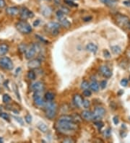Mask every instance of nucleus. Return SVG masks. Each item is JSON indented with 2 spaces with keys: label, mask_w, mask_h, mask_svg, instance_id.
I'll list each match as a JSON object with an SVG mask.
<instances>
[{
  "label": "nucleus",
  "mask_w": 130,
  "mask_h": 143,
  "mask_svg": "<svg viewBox=\"0 0 130 143\" xmlns=\"http://www.w3.org/2000/svg\"><path fill=\"white\" fill-rule=\"evenodd\" d=\"M73 117L67 115H63L59 117L57 123L56 127L58 129L62 132H74L77 129V125L73 121Z\"/></svg>",
  "instance_id": "obj_1"
},
{
  "label": "nucleus",
  "mask_w": 130,
  "mask_h": 143,
  "mask_svg": "<svg viewBox=\"0 0 130 143\" xmlns=\"http://www.w3.org/2000/svg\"><path fill=\"white\" fill-rule=\"evenodd\" d=\"M44 106H45V111H46V116L50 119H54L56 114V109H57L56 104L54 102H52L51 100L46 103Z\"/></svg>",
  "instance_id": "obj_2"
},
{
  "label": "nucleus",
  "mask_w": 130,
  "mask_h": 143,
  "mask_svg": "<svg viewBox=\"0 0 130 143\" xmlns=\"http://www.w3.org/2000/svg\"><path fill=\"white\" fill-rule=\"evenodd\" d=\"M17 30L22 34H29L32 32V27L25 21H20L16 24Z\"/></svg>",
  "instance_id": "obj_3"
},
{
  "label": "nucleus",
  "mask_w": 130,
  "mask_h": 143,
  "mask_svg": "<svg viewBox=\"0 0 130 143\" xmlns=\"http://www.w3.org/2000/svg\"><path fill=\"white\" fill-rule=\"evenodd\" d=\"M40 51V47L38 44H33L29 48H27L25 51V58L27 59H32L35 56V54H37Z\"/></svg>",
  "instance_id": "obj_4"
},
{
  "label": "nucleus",
  "mask_w": 130,
  "mask_h": 143,
  "mask_svg": "<svg viewBox=\"0 0 130 143\" xmlns=\"http://www.w3.org/2000/svg\"><path fill=\"white\" fill-rule=\"evenodd\" d=\"M0 67L6 70H12L13 69V63L11 59L7 56L0 58Z\"/></svg>",
  "instance_id": "obj_5"
},
{
  "label": "nucleus",
  "mask_w": 130,
  "mask_h": 143,
  "mask_svg": "<svg viewBox=\"0 0 130 143\" xmlns=\"http://www.w3.org/2000/svg\"><path fill=\"white\" fill-rule=\"evenodd\" d=\"M106 113V110L103 107H96L93 113V121H98L101 119Z\"/></svg>",
  "instance_id": "obj_6"
},
{
  "label": "nucleus",
  "mask_w": 130,
  "mask_h": 143,
  "mask_svg": "<svg viewBox=\"0 0 130 143\" xmlns=\"http://www.w3.org/2000/svg\"><path fill=\"white\" fill-rule=\"evenodd\" d=\"M20 18L23 20H26L28 18H32L34 17V14L32 12L30 11L25 7H22L20 10Z\"/></svg>",
  "instance_id": "obj_7"
},
{
  "label": "nucleus",
  "mask_w": 130,
  "mask_h": 143,
  "mask_svg": "<svg viewBox=\"0 0 130 143\" xmlns=\"http://www.w3.org/2000/svg\"><path fill=\"white\" fill-rule=\"evenodd\" d=\"M40 93L41 92H35V93L33 95V100H34V103L36 106H38L39 107H42V106H45L46 102L44 101L43 98L41 97Z\"/></svg>",
  "instance_id": "obj_8"
},
{
  "label": "nucleus",
  "mask_w": 130,
  "mask_h": 143,
  "mask_svg": "<svg viewBox=\"0 0 130 143\" xmlns=\"http://www.w3.org/2000/svg\"><path fill=\"white\" fill-rule=\"evenodd\" d=\"M31 88L34 92H41L44 89V85L43 82H41L40 81L35 82L31 85Z\"/></svg>",
  "instance_id": "obj_9"
},
{
  "label": "nucleus",
  "mask_w": 130,
  "mask_h": 143,
  "mask_svg": "<svg viewBox=\"0 0 130 143\" xmlns=\"http://www.w3.org/2000/svg\"><path fill=\"white\" fill-rule=\"evenodd\" d=\"M100 71L101 74L103 75V76L105 77H106V78H109L112 75V72L106 66H100Z\"/></svg>",
  "instance_id": "obj_10"
},
{
  "label": "nucleus",
  "mask_w": 130,
  "mask_h": 143,
  "mask_svg": "<svg viewBox=\"0 0 130 143\" xmlns=\"http://www.w3.org/2000/svg\"><path fill=\"white\" fill-rule=\"evenodd\" d=\"M41 62L39 59H32L28 63V66L31 69H38L41 66Z\"/></svg>",
  "instance_id": "obj_11"
},
{
  "label": "nucleus",
  "mask_w": 130,
  "mask_h": 143,
  "mask_svg": "<svg viewBox=\"0 0 130 143\" xmlns=\"http://www.w3.org/2000/svg\"><path fill=\"white\" fill-rule=\"evenodd\" d=\"M20 12V10L17 7H10L6 10V13L10 16H15Z\"/></svg>",
  "instance_id": "obj_12"
},
{
  "label": "nucleus",
  "mask_w": 130,
  "mask_h": 143,
  "mask_svg": "<svg viewBox=\"0 0 130 143\" xmlns=\"http://www.w3.org/2000/svg\"><path fill=\"white\" fill-rule=\"evenodd\" d=\"M73 103L76 106L81 107L82 106V103H83V99L80 95L76 94L73 97Z\"/></svg>",
  "instance_id": "obj_13"
},
{
  "label": "nucleus",
  "mask_w": 130,
  "mask_h": 143,
  "mask_svg": "<svg viewBox=\"0 0 130 143\" xmlns=\"http://www.w3.org/2000/svg\"><path fill=\"white\" fill-rule=\"evenodd\" d=\"M46 27L49 31L52 32L55 30H59V28H60V25L59 23H57V22H49L48 24H46Z\"/></svg>",
  "instance_id": "obj_14"
},
{
  "label": "nucleus",
  "mask_w": 130,
  "mask_h": 143,
  "mask_svg": "<svg viewBox=\"0 0 130 143\" xmlns=\"http://www.w3.org/2000/svg\"><path fill=\"white\" fill-rule=\"evenodd\" d=\"M117 22L120 25H126L130 22V20L127 16L121 15L117 18Z\"/></svg>",
  "instance_id": "obj_15"
},
{
  "label": "nucleus",
  "mask_w": 130,
  "mask_h": 143,
  "mask_svg": "<svg viewBox=\"0 0 130 143\" xmlns=\"http://www.w3.org/2000/svg\"><path fill=\"white\" fill-rule=\"evenodd\" d=\"M82 116L86 121H93V113L89 111H84L82 113Z\"/></svg>",
  "instance_id": "obj_16"
},
{
  "label": "nucleus",
  "mask_w": 130,
  "mask_h": 143,
  "mask_svg": "<svg viewBox=\"0 0 130 143\" xmlns=\"http://www.w3.org/2000/svg\"><path fill=\"white\" fill-rule=\"evenodd\" d=\"M86 50L91 52V53H93V54H96L98 51V46L93 44V43H90V44H88L87 46H86Z\"/></svg>",
  "instance_id": "obj_17"
},
{
  "label": "nucleus",
  "mask_w": 130,
  "mask_h": 143,
  "mask_svg": "<svg viewBox=\"0 0 130 143\" xmlns=\"http://www.w3.org/2000/svg\"><path fill=\"white\" fill-rule=\"evenodd\" d=\"M59 21H60V23H61V25L63 26V27H65L66 28H69L70 26H71V23H70V22L67 20V19H66V18H62V19H61V20H59Z\"/></svg>",
  "instance_id": "obj_18"
},
{
  "label": "nucleus",
  "mask_w": 130,
  "mask_h": 143,
  "mask_svg": "<svg viewBox=\"0 0 130 143\" xmlns=\"http://www.w3.org/2000/svg\"><path fill=\"white\" fill-rule=\"evenodd\" d=\"M90 88L94 92H98L99 90V85L96 81H93L90 84Z\"/></svg>",
  "instance_id": "obj_19"
},
{
  "label": "nucleus",
  "mask_w": 130,
  "mask_h": 143,
  "mask_svg": "<svg viewBox=\"0 0 130 143\" xmlns=\"http://www.w3.org/2000/svg\"><path fill=\"white\" fill-rule=\"evenodd\" d=\"M9 48L6 44H1L0 45V56H4L8 52Z\"/></svg>",
  "instance_id": "obj_20"
},
{
  "label": "nucleus",
  "mask_w": 130,
  "mask_h": 143,
  "mask_svg": "<svg viewBox=\"0 0 130 143\" xmlns=\"http://www.w3.org/2000/svg\"><path fill=\"white\" fill-rule=\"evenodd\" d=\"M100 1L108 7H114L116 4V1L114 0H100Z\"/></svg>",
  "instance_id": "obj_21"
},
{
  "label": "nucleus",
  "mask_w": 130,
  "mask_h": 143,
  "mask_svg": "<svg viewBox=\"0 0 130 143\" xmlns=\"http://www.w3.org/2000/svg\"><path fill=\"white\" fill-rule=\"evenodd\" d=\"M42 13L43 15L46 17L49 16L51 14V9L49 7H45L43 8V10H42Z\"/></svg>",
  "instance_id": "obj_22"
},
{
  "label": "nucleus",
  "mask_w": 130,
  "mask_h": 143,
  "mask_svg": "<svg viewBox=\"0 0 130 143\" xmlns=\"http://www.w3.org/2000/svg\"><path fill=\"white\" fill-rule=\"evenodd\" d=\"M38 128L40 131L43 132H46L48 131V127L43 124V123H40L38 124Z\"/></svg>",
  "instance_id": "obj_23"
},
{
  "label": "nucleus",
  "mask_w": 130,
  "mask_h": 143,
  "mask_svg": "<svg viewBox=\"0 0 130 143\" xmlns=\"http://www.w3.org/2000/svg\"><path fill=\"white\" fill-rule=\"evenodd\" d=\"M111 51L113 52L114 54H119L121 52V48L119 46H111Z\"/></svg>",
  "instance_id": "obj_24"
},
{
  "label": "nucleus",
  "mask_w": 130,
  "mask_h": 143,
  "mask_svg": "<svg viewBox=\"0 0 130 143\" xmlns=\"http://www.w3.org/2000/svg\"><path fill=\"white\" fill-rule=\"evenodd\" d=\"M45 98L47 101H51L54 98V95L51 92H48L45 94Z\"/></svg>",
  "instance_id": "obj_25"
},
{
  "label": "nucleus",
  "mask_w": 130,
  "mask_h": 143,
  "mask_svg": "<svg viewBox=\"0 0 130 143\" xmlns=\"http://www.w3.org/2000/svg\"><path fill=\"white\" fill-rule=\"evenodd\" d=\"M2 100L4 103H8L11 101V97L8 94H4L2 97Z\"/></svg>",
  "instance_id": "obj_26"
},
{
  "label": "nucleus",
  "mask_w": 130,
  "mask_h": 143,
  "mask_svg": "<svg viewBox=\"0 0 130 143\" xmlns=\"http://www.w3.org/2000/svg\"><path fill=\"white\" fill-rule=\"evenodd\" d=\"M28 77L31 80L35 79V74L32 70H30L28 73Z\"/></svg>",
  "instance_id": "obj_27"
},
{
  "label": "nucleus",
  "mask_w": 130,
  "mask_h": 143,
  "mask_svg": "<svg viewBox=\"0 0 130 143\" xmlns=\"http://www.w3.org/2000/svg\"><path fill=\"white\" fill-rule=\"evenodd\" d=\"M0 117H1L3 119H4L6 121H10V116L7 113H1Z\"/></svg>",
  "instance_id": "obj_28"
},
{
  "label": "nucleus",
  "mask_w": 130,
  "mask_h": 143,
  "mask_svg": "<svg viewBox=\"0 0 130 143\" xmlns=\"http://www.w3.org/2000/svg\"><path fill=\"white\" fill-rule=\"evenodd\" d=\"M88 88H90V84L87 81H83L81 83L82 89H88Z\"/></svg>",
  "instance_id": "obj_29"
},
{
  "label": "nucleus",
  "mask_w": 130,
  "mask_h": 143,
  "mask_svg": "<svg viewBox=\"0 0 130 143\" xmlns=\"http://www.w3.org/2000/svg\"><path fill=\"white\" fill-rule=\"evenodd\" d=\"M56 16H57V18L59 20H61V19H62V18L65 17V14L59 10V11L56 12Z\"/></svg>",
  "instance_id": "obj_30"
},
{
  "label": "nucleus",
  "mask_w": 130,
  "mask_h": 143,
  "mask_svg": "<svg viewBox=\"0 0 130 143\" xmlns=\"http://www.w3.org/2000/svg\"><path fill=\"white\" fill-rule=\"evenodd\" d=\"M83 93V95L85 96V97H90L91 95V94H92L91 91L90 90H88V89H85L83 90V93Z\"/></svg>",
  "instance_id": "obj_31"
},
{
  "label": "nucleus",
  "mask_w": 130,
  "mask_h": 143,
  "mask_svg": "<svg viewBox=\"0 0 130 143\" xmlns=\"http://www.w3.org/2000/svg\"><path fill=\"white\" fill-rule=\"evenodd\" d=\"M95 125L96 126V127L99 129H100L102 127H103V123L102 122V121H100V120H98V121H95Z\"/></svg>",
  "instance_id": "obj_32"
},
{
  "label": "nucleus",
  "mask_w": 130,
  "mask_h": 143,
  "mask_svg": "<svg viewBox=\"0 0 130 143\" xmlns=\"http://www.w3.org/2000/svg\"><path fill=\"white\" fill-rule=\"evenodd\" d=\"M25 121H26L28 124H31V123L32 122V116H31L30 114H28V115L25 116Z\"/></svg>",
  "instance_id": "obj_33"
},
{
  "label": "nucleus",
  "mask_w": 130,
  "mask_h": 143,
  "mask_svg": "<svg viewBox=\"0 0 130 143\" xmlns=\"http://www.w3.org/2000/svg\"><path fill=\"white\" fill-rule=\"evenodd\" d=\"M27 48H28L27 46L25 45V44H21V45L19 46V50H20L21 52H23V53H25Z\"/></svg>",
  "instance_id": "obj_34"
},
{
  "label": "nucleus",
  "mask_w": 130,
  "mask_h": 143,
  "mask_svg": "<svg viewBox=\"0 0 130 143\" xmlns=\"http://www.w3.org/2000/svg\"><path fill=\"white\" fill-rule=\"evenodd\" d=\"M65 1L66 2V4H67L68 5L71 6V7H76L77 6V4H75V2H73L72 0H65Z\"/></svg>",
  "instance_id": "obj_35"
},
{
  "label": "nucleus",
  "mask_w": 130,
  "mask_h": 143,
  "mask_svg": "<svg viewBox=\"0 0 130 143\" xmlns=\"http://www.w3.org/2000/svg\"><path fill=\"white\" fill-rule=\"evenodd\" d=\"M65 15H67V14H69V10L68 9V8H66V7H61V10H60Z\"/></svg>",
  "instance_id": "obj_36"
},
{
  "label": "nucleus",
  "mask_w": 130,
  "mask_h": 143,
  "mask_svg": "<svg viewBox=\"0 0 130 143\" xmlns=\"http://www.w3.org/2000/svg\"><path fill=\"white\" fill-rule=\"evenodd\" d=\"M82 106L85 108H88L90 106V101L87 100H83V103H82Z\"/></svg>",
  "instance_id": "obj_37"
},
{
  "label": "nucleus",
  "mask_w": 130,
  "mask_h": 143,
  "mask_svg": "<svg viewBox=\"0 0 130 143\" xmlns=\"http://www.w3.org/2000/svg\"><path fill=\"white\" fill-rule=\"evenodd\" d=\"M106 85H107V82L106 80H103V81H101V82L100 83V87L102 89H104V88H106Z\"/></svg>",
  "instance_id": "obj_38"
},
{
  "label": "nucleus",
  "mask_w": 130,
  "mask_h": 143,
  "mask_svg": "<svg viewBox=\"0 0 130 143\" xmlns=\"http://www.w3.org/2000/svg\"><path fill=\"white\" fill-rule=\"evenodd\" d=\"M128 84V80L127 79H123L121 81V85L123 87H126Z\"/></svg>",
  "instance_id": "obj_39"
},
{
  "label": "nucleus",
  "mask_w": 130,
  "mask_h": 143,
  "mask_svg": "<svg viewBox=\"0 0 130 143\" xmlns=\"http://www.w3.org/2000/svg\"><path fill=\"white\" fill-rule=\"evenodd\" d=\"M103 54H104V56H105L106 58H110L111 54H110V53H109L107 50L104 51H103Z\"/></svg>",
  "instance_id": "obj_40"
},
{
  "label": "nucleus",
  "mask_w": 130,
  "mask_h": 143,
  "mask_svg": "<svg viewBox=\"0 0 130 143\" xmlns=\"http://www.w3.org/2000/svg\"><path fill=\"white\" fill-rule=\"evenodd\" d=\"M6 6V2L4 0H0V8H4Z\"/></svg>",
  "instance_id": "obj_41"
},
{
  "label": "nucleus",
  "mask_w": 130,
  "mask_h": 143,
  "mask_svg": "<svg viewBox=\"0 0 130 143\" xmlns=\"http://www.w3.org/2000/svg\"><path fill=\"white\" fill-rule=\"evenodd\" d=\"M39 24H40V20H35V21L33 22V26H34V27H37V26H38Z\"/></svg>",
  "instance_id": "obj_42"
},
{
  "label": "nucleus",
  "mask_w": 130,
  "mask_h": 143,
  "mask_svg": "<svg viewBox=\"0 0 130 143\" xmlns=\"http://www.w3.org/2000/svg\"><path fill=\"white\" fill-rule=\"evenodd\" d=\"M113 121H114V123L115 124H119V119H118V118H117L116 116L114 117Z\"/></svg>",
  "instance_id": "obj_43"
},
{
  "label": "nucleus",
  "mask_w": 130,
  "mask_h": 143,
  "mask_svg": "<svg viewBox=\"0 0 130 143\" xmlns=\"http://www.w3.org/2000/svg\"><path fill=\"white\" fill-rule=\"evenodd\" d=\"M64 142H65V143H72V142L73 143L74 141H73L71 138H69V139H65V140H64Z\"/></svg>",
  "instance_id": "obj_44"
},
{
  "label": "nucleus",
  "mask_w": 130,
  "mask_h": 143,
  "mask_svg": "<svg viewBox=\"0 0 130 143\" xmlns=\"http://www.w3.org/2000/svg\"><path fill=\"white\" fill-rule=\"evenodd\" d=\"M15 118L16 119L17 121H20V124H23V122H22V121H21V120H20V119H21L20 118H17V117H15Z\"/></svg>",
  "instance_id": "obj_45"
},
{
  "label": "nucleus",
  "mask_w": 130,
  "mask_h": 143,
  "mask_svg": "<svg viewBox=\"0 0 130 143\" xmlns=\"http://www.w3.org/2000/svg\"><path fill=\"white\" fill-rule=\"evenodd\" d=\"M91 20V17H85V18H84V20L85 21V22H87V21H89V20Z\"/></svg>",
  "instance_id": "obj_46"
},
{
  "label": "nucleus",
  "mask_w": 130,
  "mask_h": 143,
  "mask_svg": "<svg viewBox=\"0 0 130 143\" xmlns=\"http://www.w3.org/2000/svg\"><path fill=\"white\" fill-rule=\"evenodd\" d=\"M56 4H60V0H54Z\"/></svg>",
  "instance_id": "obj_47"
},
{
  "label": "nucleus",
  "mask_w": 130,
  "mask_h": 143,
  "mask_svg": "<svg viewBox=\"0 0 130 143\" xmlns=\"http://www.w3.org/2000/svg\"><path fill=\"white\" fill-rule=\"evenodd\" d=\"M124 4H125V5H127V6H130V1H124Z\"/></svg>",
  "instance_id": "obj_48"
},
{
  "label": "nucleus",
  "mask_w": 130,
  "mask_h": 143,
  "mask_svg": "<svg viewBox=\"0 0 130 143\" xmlns=\"http://www.w3.org/2000/svg\"><path fill=\"white\" fill-rule=\"evenodd\" d=\"M128 26H129V28L130 29V22H129V24H128Z\"/></svg>",
  "instance_id": "obj_49"
},
{
  "label": "nucleus",
  "mask_w": 130,
  "mask_h": 143,
  "mask_svg": "<svg viewBox=\"0 0 130 143\" xmlns=\"http://www.w3.org/2000/svg\"></svg>",
  "instance_id": "obj_50"
}]
</instances>
